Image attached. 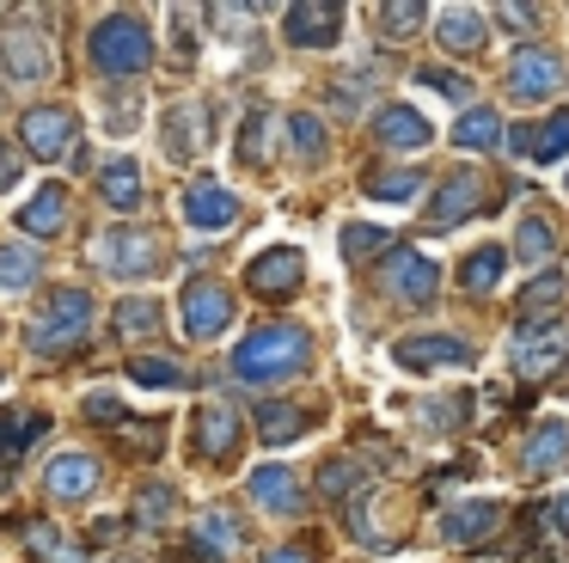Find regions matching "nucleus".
<instances>
[{
	"label": "nucleus",
	"instance_id": "49530a36",
	"mask_svg": "<svg viewBox=\"0 0 569 563\" xmlns=\"http://www.w3.org/2000/svg\"><path fill=\"white\" fill-rule=\"evenodd\" d=\"M349 484H361V465H349V460H331L319 472V490L325 496H349Z\"/></svg>",
	"mask_w": 569,
	"mask_h": 563
},
{
	"label": "nucleus",
	"instance_id": "9d476101",
	"mask_svg": "<svg viewBox=\"0 0 569 563\" xmlns=\"http://www.w3.org/2000/svg\"><path fill=\"white\" fill-rule=\"evenodd\" d=\"M246 282L263 300H288V294H300V282H307V251H300V245H270V251H258L246 264Z\"/></svg>",
	"mask_w": 569,
	"mask_h": 563
},
{
	"label": "nucleus",
	"instance_id": "6ab92c4d",
	"mask_svg": "<svg viewBox=\"0 0 569 563\" xmlns=\"http://www.w3.org/2000/svg\"><path fill=\"white\" fill-rule=\"evenodd\" d=\"M239 435H246V428H239V411H233V404L209 398V404L197 411V453H202V460H233V453H239Z\"/></svg>",
	"mask_w": 569,
	"mask_h": 563
},
{
	"label": "nucleus",
	"instance_id": "393cba45",
	"mask_svg": "<svg viewBox=\"0 0 569 563\" xmlns=\"http://www.w3.org/2000/svg\"><path fill=\"white\" fill-rule=\"evenodd\" d=\"M19 227H26L31 239H56V233L68 227V190L62 184H43V190L19 208Z\"/></svg>",
	"mask_w": 569,
	"mask_h": 563
},
{
	"label": "nucleus",
	"instance_id": "c85d7f7f",
	"mask_svg": "<svg viewBox=\"0 0 569 563\" xmlns=\"http://www.w3.org/2000/svg\"><path fill=\"white\" fill-rule=\"evenodd\" d=\"M502 269H508V251H502V245H478V251L459 264V288H466V294H490L496 282H502Z\"/></svg>",
	"mask_w": 569,
	"mask_h": 563
},
{
	"label": "nucleus",
	"instance_id": "de8ad7c7",
	"mask_svg": "<svg viewBox=\"0 0 569 563\" xmlns=\"http://www.w3.org/2000/svg\"><path fill=\"white\" fill-rule=\"evenodd\" d=\"M87 416H99L104 428H123V404H117V392H87Z\"/></svg>",
	"mask_w": 569,
	"mask_h": 563
},
{
	"label": "nucleus",
	"instance_id": "39448f33",
	"mask_svg": "<svg viewBox=\"0 0 569 563\" xmlns=\"http://www.w3.org/2000/svg\"><path fill=\"white\" fill-rule=\"evenodd\" d=\"M373 282H380V294L398 300V306H429L435 294H441V269H435L417 245H405V251L392 245V251L380 257V276Z\"/></svg>",
	"mask_w": 569,
	"mask_h": 563
},
{
	"label": "nucleus",
	"instance_id": "f3484780",
	"mask_svg": "<svg viewBox=\"0 0 569 563\" xmlns=\"http://www.w3.org/2000/svg\"><path fill=\"white\" fill-rule=\"evenodd\" d=\"M569 465V423L563 416H545L539 428L527 435V447H520V472L527 477H551Z\"/></svg>",
	"mask_w": 569,
	"mask_h": 563
},
{
	"label": "nucleus",
	"instance_id": "2f4dec72",
	"mask_svg": "<svg viewBox=\"0 0 569 563\" xmlns=\"http://www.w3.org/2000/svg\"><path fill=\"white\" fill-rule=\"evenodd\" d=\"M50 435V416H31V411H7L0 416V460H19L31 441Z\"/></svg>",
	"mask_w": 569,
	"mask_h": 563
},
{
	"label": "nucleus",
	"instance_id": "412c9836",
	"mask_svg": "<svg viewBox=\"0 0 569 563\" xmlns=\"http://www.w3.org/2000/svg\"><path fill=\"white\" fill-rule=\"evenodd\" d=\"M508 147L515 154H527V159H563L569 154V110H551L545 122H520V129H508Z\"/></svg>",
	"mask_w": 569,
	"mask_h": 563
},
{
	"label": "nucleus",
	"instance_id": "ddd939ff",
	"mask_svg": "<svg viewBox=\"0 0 569 563\" xmlns=\"http://www.w3.org/2000/svg\"><path fill=\"white\" fill-rule=\"evenodd\" d=\"M282 31L295 49H331L337 37H343V7H331V0H307V7H288L282 12Z\"/></svg>",
	"mask_w": 569,
	"mask_h": 563
},
{
	"label": "nucleus",
	"instance_id": "423d86ee",
	"mask_svg": "<svg viewBox=\"0 0 569 563\" xmlns=\"http://www.w3.org/2000/svg\"><path fill=\"white\" fill-rule=\"evenodd\" d=\"M50 68H56V56L38 24H7L0 31V73H7V86H43Z\"/></svg>",
	"mask_w": 569,
	"mask_h": 563
},
{
	"label": "nucleus",
	"instance_id": "a19ab883",
	"mask_svg": "<svg viewBox=\"0 0 569 563\" xmlns=\"http://www.w3.org/2000/svg\"><path fill=\"white\" fill-rule=\"evenodd\" d=\"M263 159H270V110H251L239 135V166H263Z\"/></svg>",
	"mask_w": 569,
	"mask_h": 563
},
{
	"label": "nucleus",
	"instance_id": "7c9ffc66",
	"mask_svg": "<svg viewBox=\"0 0 569 563\" xmlns=\"http://www.w3.org/2000/svg\"><path fill=\"white\" fill-rule=\"evenodd\" d=\"M380 514H386V496H380V490H368V496H356V502H349V533H356L361 545H373V551H386V545H392V533L380 526Z\"/></svg>",
	"mask_w": 569,
	"mask_h": 563
},
{
	"label": "nucleus",
	"instance_id": "58836bf2",
	"mask_svg": "<svg viewBox=\"0 0 569 563\" xmlns=\"http://www.w3.org/2000/svg\"><path fill=\"white\" fill-rule=\"evenodd\" d=\"M136 386H153V392H166V386H184V362H172V355H136Z\"/></svg>",
	"mask_w": 569,
	"mask_h": 563
},
{
	"label": "nucleus",
	"instance_id": "f03ea898",
	"mask_svg": "<svg viewBox=\"0 0 569 563\" xmlns=\"http://www.w3.org/2000/svg\"><path fill=\"white\" fill-rule=\"evenodd\" d=\"M92 49V68L111 73V80H129V73H148L153 68V31L141 12H104L87 37Z\"/></svg>",
	"mask_w": 569,
	"mask_h": 563
},
{
	"label": "nucleus",
	"instance_id": "79ce46f5",
	"mask_svg": "<svg viewBox=\"0 0 569 563\" xmlns=\"http://www.w3.org/2000/svg\"><path fill=\"white\" fill-rule=\"evenodd\" d=\"M172 508H178V490H172V484H141V496H136V526H160Z\"/></svg>",
	"mask_w": 569,
	"mask_h": 563
},
{
	"label": "nucleus",
	"instance_id": "8fccbe9b",
	"mask_svg": "<svg viewBox=\"0 0 569 563\" xmlns=\"http://www.w3.org/2000/svg\"><path fill=\"white\" fill-rule=\"evenodd\" d=\"M496 24H515V31H532V24H539V12H532V7H502V12H496Z\"/></svg>",
	"mask_w": 569,
	"mask_h": 563
},
{
	"label": "nucleus",
	"instance_id": "a211bd4d",
	"mask_svg": "<svg viewBox=\"0 0 569 563\" xmlns=\"http://www.w3.org/2000/svg\"><path fill=\"white\" fill-rule=\"evenodd\" d=\"M373 135H380V147H392V154H422V147L435 141L429 117H422L417 105H380V117H373Z\"/></svg>",
	"mask_w": 569,
	"mask_h": 563
},
{
	"label": "nucleus",
	"instance_id": "7ed1b4c3",
	"mask_svg": "<svg viewBox=\"0 0 569 563\" xmlns=\"http://www.w3.org/2000/svg\"><path fill=\"white\" fill-rule=\"evenodd\" d=\"M92 294L87 288H50V300H43V313L31 318L26 343L31 355H74L80 343L92 337Z\"/></svg>",
	"mask_w": 569,
	"mask_h": 563
},
{
	"label": "nucleus",
	"instance_id": "0eeeda50",
	"mask_svg": "<svg viewBox=\"0 0 569 563\" xmlns=\"http://www.w3.org/2000/svg\"><path fill=\"white\" fill-rule=\"evenodd\" d=\"M563 362H569V325H563V318H539V325H520L515 374H527V379H551V374H563Z\"/></svg>",
	"mask_w": 569,
	"mask_h": 563
},
{
	"label": "nucleus",
	"instance_id": "4c0bfd02",
	"mask_svg": "<svg viewBox=\"0 0 569 563\" xmlns=\"http://www.w3.org/2000/svg\"><path fill=\"white\" fill-rule=\"evenodd\" d=\"M288 147H295L307 166H319L325 159V122L312 117V110H295V117H288Z\"/></svg>",
	"mask_w": 569,
	"mask_h": 563
},
{
	"label": "nucleus",
	"instance_id": "9b49d317",
	"mask_svg": "<svg viewBox=\"0 0 569 563\" xmlns=\"http://www.w3.org/2000/svg\"><path fill=\"white\" fill-rule=\"evenodd\" d=\"M178 313H184V337L214 343L227 325H233V294H227L221 282H190L184 300H178Z\"/></svg>",
	"mask_w": 569,
	"mask_h": 563
},
{
	"label": "nucleus",
	"instance_id": "864d4df0",
	"mask_svg": "<svg viewBox=\"0 0 569 563\" xmlns=\"http://www.w3.org/2000/svg\"><path fill=\"white\" fill-rule=\"evenodd\" d=\"M263 563H312V551H300V545H288V551H270Z\"/></svg>",
	"mask_w": 569,
	"mask_h": 563
},
{
	"label": "nucleus",
	"instance_id": "dca6fc26",
	"mask_svg": "<svg viewBox=\"0 0 569 563\" xmlns=\"http://www.w3.org/2000/svg\"><path fill=\"white\" fill-rule=\"evenodd\" d=\"M99 460L92 453H56L50 465H43V490H50L56 502H87L92 490H99Z\"/></svg>",
	"mask_w": 569,
	"mask_h": 563
},
{
	"label": "nucleus",
	"instance_id": "72a5a7b5",
	"mask_svg": "<svg viewBox=\"0 0 569 563\" xmlns=\"http://www.w3.org/2000/svg\"><path fill=\"white\" fill-rule=\"evenodd\" d=\"M300 428H307V411H300V404H258V435L270 441V447L300 441Z\"/></svg>",
	"mask_w": 569,
	"mask_h": 563
},
{
	"label": "nucleus",
	"instance_id": "20e7f679",
	"mask_svg": "<svg viewBox=\"0 0 569 563\" xmlns=\"http://www.w3.org/2000/svg\"><path fill=\"white\" fill-rule=\"evenodd\" d=\"M92 264L117 282H141L166 264V245L153 239L148 227H104L99 239H92Z\"/></svg>",
	"mask_w": 569,
	"mask_h": 563
},
{
	"label": "nucleus",
	"instance_id": "4be33fe9",
	"mask_svg": "<svg viewBox=\"0 0 569 563\" xmlns=\"http://www.w3.org/2000/svg\"><path fill=\"white\" fill-rule=\"evenodd\" d=\"M496 526H502V502L471 496V502H453V508H447L441 533H447V545H478V539L496 533Z\"/></svg>",
	"mask_w": 569,
	"mask_h": 563
},
{
	"label": "nucleus",
	"instance_id": "aec40b11",
	"mask_svg": "<svg viewBox=\"0 0 569 563\" xmlns=\"http://www.w3.org/2000/svg\"><path fill=\"white\" fill-rule=\"evenodd\" d=\"M209 105L202 98H178L172 110H166V154L172 159H197L202 147H209Z\"/></svg>",
	"mask_w": 569,
	"mask_h": 563
},
{
	"label": "nucleus",
	"instance_id": "1a4fd4ad",
	"mask_svg": "<svg viewBox=\"0 0 569 563\" xmlns=\"http://www.w3.org/2000/svg\"><path fill=\"white\" fill-rule=\"evenodd\" d=\"M74 129H80V117L68 105H31L26 117H19V141H26V154H38V159L74 154Z\"/></svg>",
	"mask_w": 569,
	"mask_h": 563
},
{
	"label": "nucleus",
	"instance_id": "b1692460",
	"mask_svg": "<svg viewBox=\"0 0 569 563\" xmlns=\"http://www.w3.org/2000/svg\"><path fill=\"white\" fill-rule=\"evenodd\" d=\"M435 37H441L447 56H471V49H483V12L478 7H441L435 12Z\"/></svg>",
	"mask_w": 569,
	"mask_h": 563
},
{
	"label": "nucleus",
	"instance_id": "473e14b6",
	"mask_svg": "<svg viewBox=\"0 0 569 563\" xmlns=\"http://www.w3.org/2000/svg\"><path fill=\"white\" fill-rule=\"evenodd\" d=\"M190 539H197V551H202L209 563H227V557L239 551V526L227 521V514H202V521L190 526Z\"/></svg>",
	"mask_w": 569,
	"mask_h": 563
},
{
	"label": "nucleus",
	"instance_id": "f257e3e1",
	"mask_svg": "<svg viewBox=\"0 0 569 563\" xmlns=\"http://www.w3.org/2000/svg\"><path fill=\"white\" fill-rule=\"evenodd\" d=\"M307 362H312V337L300 325H288V318L258 325L233 343V379L239 386H282V379L307 374Z\"/></svg>",
	"mask_w": 569,
	"mask_h": 563
},
{
	"label": "nucleus",
	"instance_id": "c756f323",
	"mask_svg": "<svg viewBox=\"0 0 569 563\" xmlns=\"http://www.w3.org/2000/svg\"><path fill=\"white\" fill-rule=\"evenodd\" d=\"M38 276H43V257H38V245H31V239L0 245V288H7V294H13V288H31Z\"/></svg>",
	"mask_w": 569,
	"mask_h": 563
},
{
	"label": "nucleus",
	"instance_id": "a18cd8bd",
	"mask_svg": "<svg viewBox=\"0 0 569 563\" xmlns=\"http://www.w3.org/2000/svg\"><path fill=\"white\" fill-rule=\"evenodd\" d=\"M417 80H429L435 92H441V98H453V105H466V98H471V80H466V73H453V68H422Z\"/></svg>",
	"mask_w": 569,
	"mask_h": 563
},
{
	"label": "nucleus",
	"instance_id": "4468645a",
	"mask_svg": "<svg viewBox=\"0 0 569 563\" xmlns=\"http://www.w3.org/2000/svg\"><path fill=\"white\" fill-rule=\"evenodd\" d=\"M478 208H483V178L478 171H447L441 190H435V203H429V227L447 233V227H459V220H471Z\"/></svg>",
	"mask_w": 569,
	"mask_h": 563
},
{
	"label": "nucleus",
	"instance_id": "603ef678",
	"mask_svg": "<svg viewBox=\"0 0 569 563\" xmlns=\"http://www.w3.org/2000/svg\"><path fill=\"white\" fill-rule=\"evenodd\" d=\"M13 184H19V154L0 147V190H13Z\"/></svg>",
	"mask_w": 569,
	"mask_h": 563
},
{
	"label": "nucleus",
	"instance_id": "c03bdc74",
	"mask_svg": "<svg viewBox=\"0 0 569 563\" xmlns=\"http://www.w3.org/2000/svg\"><path fill=\"white\" fill-rule=\"evenodd\" d=\"M557 300H563V276H557V269H545V276H532L527 294H520V318H532L539 306H557Z\"/></svg>",
	"mask_w": 569,
	"mask_h": 563
},
{
	"label": "nucleus",
	"instance_id": "6e6552de",
	"mask_svg": "<svg viewBox=\"0 0 569 563\" xmlns=\"http://www.w3.org/2000/svg\"><path fill=\"white\" fill-rule=\"evenodd\" d=\"M508 98L515 105H545V98L563 86V61H557V49H515V61H508Z\"/></svg>",
	"mask_w": 569,
	"mask_h": 563
},
{
	"label": "nucleus",
	"instance_id": "e433bc0d",
	"mask_svg": "<svg viewBox=\"0 0 569 563\" xmlns=\"http://www.w3.org/2000/svg\"><path fill=\"white\" fill-rule=\"evenodd\" d=\"M337 245H343V257H349V264H361V257L392 251V233H386V227H373V220H349V227L337 233Z\"/></svg>",
	"mask_w": 569,
	"mask_h": 563
},
{
	"label": "nucleus",
	"instance_id": "2eb2a0df",
	"mask_svg": "<svg viewBox=\"0 0 569 563\" xmlns=\"http://www.w3.org/2000/svg\"><path fill=\"white\" fill-rule=\"evenodd\" d=\"M184 220L197 233H227L239 220V196L227 190V184H214V178H190V190H184Z\"/></svg>",
	"mask_w": 569,
	"mask_h": 563
},
{
	"label": "nucleus",
	"instance_id": "bb28decb",
	"mask_svg": "<svg viewBox=\"0 0 569 563\" xmlns=\"http://www.w3.org/2000/svg\"><path fill=\"white\" fill-rule=\"evenodd\" d=\"M99 196L111 208H123V215H129V208H141V166H136V159H123V154L104 159V166H99Z\"/></svg>",
	"mask_w": 569,
	"mask_h": 563
},
{
	"label": "nucleus",
	"instance_id": "c9c22d12",
	"mask_svg": "<svg viewBox=\"0 0 569 563\" xmlns=\"http://www.w3.org/2000/svg\"><path fill=\"white\" fill-rule=\"evenodd\" d=\"M117 337H129V343H136V337H153V330H160V300H148V294H129V300L123 306H117Z\"/></svg>",
	"mask_w": 569,
	"mask_h": 563
},
{
	"label": "nucleus",
	"instance_id": "ea45409f",
	"mask_svg": "<svg viewBox=\"0 0 569 563\" xmlns=\"http://www.w3.org/2000/svg\"><path fill=\"white\" fill-rule=\"evenodd\" d=\"M31 551H38L43 563H87V551H80V545H68V539L56 533L50 521H38V526H31Z\"/></svg>",
	"mask_w": 569,
	"mask_h": 563
},
{
	"label": "nucleus",
	"instance_id": "a878e982",
	"mask_svg": "<svg viewBox=\"0 0 569 563\" xmlns=\"http://www.w3.org/2000/svg\"><path fill=\"white\" fill-rule=\"evenodd\" d=\"M453 147H466V154H490V147H502V110L466 105L459 122H453Z\"/></svg>",
	"mask_w": 569,
	"mask_h": 563
},
{
	"label": "nucleus",
	"instance_id": "5701e85b",
	"mask_svg": "<svg viewBox=\"0 0 569 563\" xmlns=\"http://www.w3.org/2000/svg\"><path fill=\"white\" fill-rule=\"evenodd\" d=\"M251 502L270 514H300V477L288 472V465H258V472L246 477Z\"/></svg>",
	"mask_w": 569,
	"mask_h": 563
},
{
	"label": "nucleus",
	"instance_id": "f704fd0d",
	"mask_svg": "<svg viewBox=\"0 0 569 563\" xmlns=\"http://www.w3.org/2000/svg\"><path fill=\"white\" fill-rule=\"evenodd\" d=\"M557 251V220L551 215H527L515 233V257H527V264H545V257Z\"/></svg>",
	"mask_w": 569,
	"mask_h": 563
},
{
	"label": "nucleus",
	"instance_id": "37998d69",
	"mask_svg": "<svg viewBox=\"0 0 569 563\" xmlns=\"http://www.w3.org/2000/svg\"><path fill=\"white\" fill-rule=\"evenodd\" d=\"M422 19H429V7H417V0H405V7H380V31L392 37V43L417 37V31H422Z\"/></svg>",
	"mask_w": 569,
	"mask_h": 563
},
{
	"label": "nucleus",
	"instance_id": "f8f14e48",
	"mask_svg": "<svg viewBox=\"0 0 569 563\" xmlns=\"http://www.w3.org/2000/svg\"><path fill=\"white\" fill-rule=\"evenodd\" d=\"M471 343L466 337H398L392 343V362L405 374H441V367H471Z\"/></svg>",
	"mask_w": 569,
	"mask_h": 563
},
{
	"label": "nucleus",
	"instance_id": "3c124183",
	"mask_svg": "<svg viewBox=\"0 0 569 563\" xmlns=\"http://www.w3.org/2000/svg\"><path fill=\"white\" fill-rule=\"evenodd\" d=\"M545 526H551L557 539H569V496H557L551 508H545Z\"/></svg>",
	"mask_w": 569,
	"mask_h": 563
},
{
	"label": "nucleus",
	"instance_id": "09e8293b",
	"mask_svg": "<svg viewBox=\"0 0 569 563\" xmlns=\"http://www.w3.org/2000/svg\"><path fill=\"white\" fill-rule=\"evenodd\" d=\"M123 441L141 453V460H153V453L166 447V428H160V423H148V428H123Z\"/></svg>",
	"mask_w": 569,
	"mask_h": 563
},
{
	"label": "nucleus",
	"instance_id": "cd10ccee",
	"mask_svg": "<svg viewBox=\"0 0 569 563\" xmlns=\"http://www.w3.org/2000/svg\"><path fill=\"white\" fill-rule=\"evenodd\" d=\"M422 184H429V171H417V166H386V171H368V196H373V203H417Z\"/></svg>",
	"mask_w": 569,
	"mask_h": 563
}]
</instances>
